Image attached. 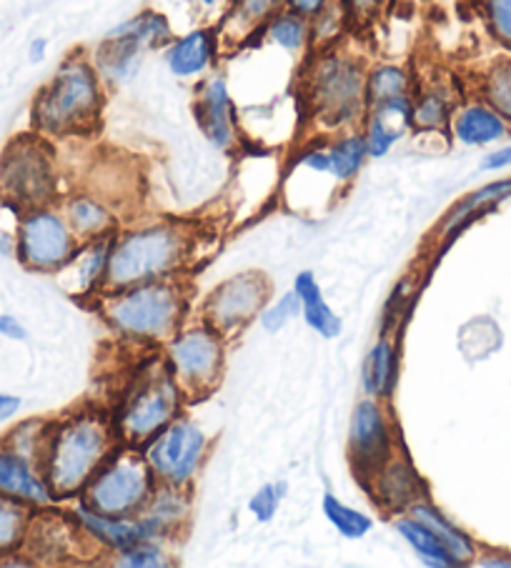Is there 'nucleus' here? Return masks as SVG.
<instances>
[{"instance_id":"f257e3e1","label":"nucleus","mask_w":511,"mask_h":568,"mask_svg":"<svg viewBox=\"0 0 511 568\" xmlns=\"http://www.w3.org/2000/svg\"><path fill=\"white\" fill-rule=\"evenodd\" d=\"M116 448L118 436L111 418L98 410H76L48 424L38 466L56 498H71L83 494Z\"/></svg>"},{"instance_id":"f03ea898","label":"nucleus","mask_w":511,"mask_h":568,"mask_svg":"<svg viewBox=\"0 0 511 568\" xmlns=\"http://www.w3.org/2000/svg\"><path fill=\"white\" fill-rule=\"evenodd\" d=\"M103 108L98 68L81 55L68 58L33 101V125L43 135L91 133Z\"/></svg>"},{"instance_id":"7ed1b4c3","label":"nucleus","mask_w":511,"mask_h":568,"mask_svg":"<svg viewBox=\"0 0 511 568\" xmlns=\"http://www.w3.org/2000/svg\"><path fill=\"white\" fill-rule=\"evenodd\" d=\"M103 316L121 338L133 344H159L181 328L186 316V291L173 278L136 283L121 291H108Z\"/></svg>"},{"instance_id":"20e7f679","label":"nucleus","mask_w":511,"mask_h":568,"mask_svg":"<svg viewBox=\"0 0 511 568\" xmlns=\"http://www.w3.org/2000/svg\"><path fill=\"white\" fill-rule=\"evenodd\" d=\"M189 253V233L176 223H151L113 236L108 258L106 291H121L136 283L173 278Z\"/></svg>"},{"instance_id":"39448f33","label":"nucleus","mask_w":511,"mask_h":568,"mask_svg":"<svg viewBox=\"0 0 511 568\" xmlns=\"http://www.w3.org/2000/svg\"><path fill=\"white\" fill-rule=\"evenodd\" d=\"M307 101L313 119L327 129H349L363 119L367 105V73L343 53H323L311 63L307 73Z\"/></svg>"},{"instance_id":"423d86ee","label":"nucleus","mask_w":511,"mask_h":568,"mask_svg":"<svg viewBox=\"0 0 511 568\" xmlns=\"http://www.w3.org/2000/svg\"><path fill=\"white\" fill-rule=\"evenodd\" d=\"M183 396V388L169 364L143 371L141 376H136L111 418L116 436L128 446H143L181 416Z\"/></svg>"},{"instance_id":"0eeeda50","label":"nucleus","mask_w":511,"mask_h":568,"mask_svg":"<svg viewBox=\"0 0 511 568\" xmlns=\"http://www.w3.org/2000/svg\"><path fill=\"white\" fill-rule=\"evenodd\" d=\"M58 195L53 149L41 135H21L0 155V199L13 211L46 209Z\"/></svg>"},{"instance_id":"6e6552de","label":"nucleus","mask_w":511,"mask_h":568,"mask_svg":"<svg viewBox=\"0 0 511 568\" xmlns=\"http://www.w3.org/2000/svg\"><path fill=\"white\" fill-rule=\"evenodd\" d=\"M156 476L141 450L133 446L113 450L83 488V504L108 516L133 518L153 496Z\"/></svg>"},{"instance_id":"1a4fd4ad","label":"nucleus","mask_w":511,"mask_h":568,"mask_svg":"<svg viewBox=\"0 0 511 568\" xmlns=\"http://www.w3.org/2000/svg\"><path fill=\"white\" fill-rule=\"evenodd\" d=\"M223 333L209 323L179 328L166 341V364L173 371L186 396H206L219 386L223 374Z\"/></svg>"},{"instance_id":"9d476101","label":"nucleus","mask_w":511,"mask_h":568,"mask_svg":"<svg viewBox=\"0 0 511 568\" xmlns=\"http://www.w3.org/2000/svg\"><path fill=\"white\" fill-rule=\"evenodd\" d=\"M141 454L149 462L156 481L186 488L201 471L206 454H209V436L196 420L179 416L146 440Z\"/></svg>"},{"instance_id":"9b49d317","label":"nucleus","mask_w":511,"mask_h":568,"mask_svg":"<svg viewBox=\"0 0 511 568\" xmlns=\"http://www.w3.org/2000/svg\"><path fill=\"white\" fill-rule=\"evenodd\" d=\"M76 251L78 239L63 213L53 211L51 205L23 213L21 223H18L16 253L28 271H63L76 256Z\"/></svg>"},{"instance_id":"f8f14e48","label":"nucleus","mask_w":511,"mask_h":568,"mask_svg":"<svg viewBox=\"0 0 511 568\" xmlns=\"http://www.w3.org/2000/svg\"><path fill=\"white\" fill-rule=\"evenodd\" d=\"M171 41V23L156 11H143L131 21L116 26L98 45L93 65L108 81H126L131 78L143 51L161 48Z\"/></svg>"},{"instance_id":"ddd939ff","label":"nucleus","mask_w":511,"mask_h":568,"mask_svg":"<svg viewBox=\"0 0 511 568\" xmlns=\"http://www.w3.org/2000/svg\"><path fill=\"white\" fill-rule=\"evenodd\" d=\"M271 283L261 271H243L219 283L203 303V318L223 336L241 331L267 308Z\"/></svg>"},{"instance_id":"4468645a","label":"nucleus","mask_w":511,"mask_h":568,"mask_svg":"<svg viewBox=\"0 0 511 568\" xmlns=\"http://www.w3.org/2000/svg\"><path fill=\"white\" fill-rule=\"evenodd\" d=\"M349 454L353 471L371 478L379 468L394 458V436L387 418V410L379 398H363L353 408L349 428Z\"/></svg>"},{"instance_id":"2eb2a0df","label":"nucleus","mask_w":511,"mask_h":568,"mask_svg":"<svg viewBox=\"0 0 511 568\" xmlns=\"http://www.w3.org/2000/svg\"><path fill=\"white\" fill-rule=\"evenodd\" d=\"M196 123L213 149L231 151L236 143V108L231 101L229 85L221 75L206 81L193 101Z\"/></svg>"},{"instance_id":"dca6fc26","label":"nucleus","mask_w":511,"mask_h":568,"mask_svg":"<svg viewBox=\"0 0 511 568\" xmlns=\"http://www.w3.org/2000/svg\"><path fill=\"white\" fill-rule=\"evenodd\" d=\"M191 516V498L183 491V486H156L149 504L136 516L141 528L143 541H161L179 536Z\"/></svg>"},{"instance_id":"f3484780","label":"nucleus","mask_w":511,"mask_h":568,"mask_svg":"<svg viewBox=\"0 0 511 568\" xmlns=\"http://www.w3.org/2000/svg\"><path fill=\"white\" fill-rule=\"evenodd\" d=\"M0 494L31 506H51L56 501L41 466L3 444H0Z\"/></svg>"},{"instance_id":"a211bd4d","label":"nucleus","mask_w":511,"mask_h":568,"mask_svg":"<svg viewBox=\"0 0 511 568\" xmlns=\"http://www.w3.org/2000/svg\"><path fill=\"white\" fill-rule=\"evenodd\" d=\"M76 524L81 526V534H86V538H91L96 546H101L103 551H123L136 541H143L141 538V528L139 521L133 518H121V516H108L96 511L83 501H78L73 506Z\"/></svg>"},{"instance_id":"6ab92c4d","label":"nucleus","mask_w":511,"mask_h":568,"mask_svg":"<svg viewBox=\"0 0 511 568\" xmlns=\"http://www.w3.org/2000/svg\"><path fill=\"white\" fill-rule=\"evenodd\" d=\"M363 121H367L363 139H367L369 159H383L411 125V95L369 108Z\"/></svg>"},{"instance_id":"aec40b11","label":"nucleus","mask_w":511,"mask_h":568,"mask_svg":"<svg viewBox=\"0 0 511 568\" xmlns=\"http://www.w3.org/2000/svg\"><path fill=\"white\" fill-rule=\"evenodd\" d=\"M373 481V496H377L379 506L383 511H409L411 506L421 501V481L414 468L409 464L391 458L383 464L377 474L371 476Z\"/></svg>"},{"instance_id":"412c9836","label":"nucleus","mask_w":511,"mask_h":568,"mask_svg":"<svg viewBox=\"0 0 511 568\" xmlns=\"http://www.w3.org/2000/svg\"><path fill=\"white\" fill-rule=\"evenodd\" d=\"M219 38L209 28H196L169 43L166 51V65L176 78H196L206 73L216 58Z\"/></svg>"},{"instance_id":"4be33fe9","label":"nucleus","mask_w":511,"mask_h":568,"mask_svg":"<svg viewBox=\"0 0 511 568\" xmlns=\"http://www.w3.org/2000/svg\"><path fill=\"white\" fill-rule=\"evenodd\" d=\"M63 215L78 241H98V239H113L116 233V215L108 209L106 201L91 193L73 195L66 201Z\"/></svg>"},{"instance_id":"5701e85b","label":"nucleus","mask_w":511,"mask_h":568,"mask_svg":"<svg viewBox=\"0 0 511 568\" xmlns=\"http://www.w3.org/2000/svg\"><path fill=\"white\" fill-rule=\"evenodd\" d=\"M293 293H297L301 301V316L311 331H317L319 336L327 341L341 336L343 323L337 316V311H333L327 298H323V291L311 271H301L299 276L293 278Z\"/></svg>"},{"instance_id":"b1692460","label":"nucleus","mask_w":511,"mask_h":568,"mask_svg":"<svg viewBox=\"0 0 511 568\" xmlns=\"http://www.w3.org/2000/svg\"><path fill=\"white\" fill-rule=\"evenodd\" d=\"M451 129L459 143L489 145L504 139L509 123L489 103H469L451 119Z\"/></svg>"},{"instance_id":"393cba45","label":"nucleus","mask_w":511,"mask_h":568,"mask_svg":"<svg viewBox=\"0 0 511 568\" xmlns=\"http://www.w3.org/2000/svg\"><path fill=\"white\" fill-rule=\"evenodd\" d=\"M78 536H81V526L76 524V518L73 524L66 521V518H33L31 528H28L26 544L33 546L36 556L48 558V561H58V558L73 554Z\"/></svg>"},{"instance_id":"a878e982","label":"nucleus","mask_w":511,"mask_h":568,"mask_svg":"<svg viewBox=\"0 0 511 568\" xmlns=\"http://www.w3.org/2000/svg\"><path fill=\"white\" fill-rule=\"evenodd\" d=\"M394 528L399 536L411 546V551L419 556L421 564H427L431 568H454L461 566L459 558L449 551L447 544L441 538L427 528L421 521H417L414 516L407 514L394 521Z\"/></svg>"},{"instance_id":"bb28decb","label":"nucleus","mask_w":511,"mask_h":568,"mask_svg":"<svg viewBox=\"0 0 511 568\" xmlns=\"http://www.w3.org/2000/svg\"><path fill=\"white\" fill-rule=\"evenodd\" d=\"M397 381V351L389 338H379L369 348L361 368V386L371 398H389Z\"/></svg>"},{"instance_id":"cd10ccee","label":"nucleus","mask_w":511,"mask_h":568,"mask_svg":"<svg viewBox=\"0 0 511 568\" xmlns=\"http://www.w3.org/2000/svg\"><path fill=\"white\" fill-rule=\"evenodd\" d=\"M111 243L113 239H98V241H88L83 248L78 246L76 256L71 258V263H68V266L76 268V293L93 296V293H98L106 286Z\"/></svg>"},{"instance_id":"c85d7f7f","label":"nucleus","mask_w":511,"mask_h":568,"mask_svg":"<svg viewBox=\"0 0 511 568\" xmlns=\"http://www.w3.org/2000/svg\"><path fill=\"white\" fill-rule=\"evenodd\" d=\"M409 514L414 516L417 521L424 524L427 528H431V531H434L441 538V541L447 544L449 551L459 558L461 566L474 561V556H477L474 541H471V538L464 531H461V528L454 521H449V518L441 514L439 508H434L427 501H417L414 506L409 508Z\"/></svg>"},{"instance_id":"c756f323","label":"nucleus","mask_w":511,"mask_h":568,"mask_svg":"<svg viewBox=\"0 0 511 568\" xmlns=\"http://www.w3.org/2000/svg\"><path fill=\"white\" fill-rule=\"evenodd\" d=\"M329 173L339 183H349L359 175L369 159L367 139L363 133H347L329 145Z\"/></svg>"},{"instance_id":"7c9ffc66","label":"nucleus","mask_w":511,"mask_h":568,"mask_svg":"<svg viewBox=\"0 0 511 568\" xmlns=\"http://www.w3.org/2000/svg\"><path fill=\"white\" fill-rule=\"evenodd\" d=\"M31 521V504L0 494V556H11L26 544Z\"/></svg>"},{"instance_id":"2f4dec72","label":"nucleus","mask_w":511,"mask_h":568,"mask_svg":"<svg viewBox=\"0 0 511 568\" xmlns=\"http://www.w3.org/2000/svg\"><path fill=\"white\" fill-rule=\"evenodd\" d=\"M451 98L441 88H431L411 98V125L419 131H441L451 123Z\"/></svg>"},{"instance_id":"473e14b6","label":"nucleus","mask_w":511,"mask_h":568,"mask_svg":"<svg viewBox=\"0 0 511 568\" xmlns=\"http://www.w3.org/2000/svg\"><path fill=\"white\" fill-rule=\"evenodd\" d=\"M411 91L409 73L399 65H377L367 73V105H381L397 98H404Z\"/></svg>"},{"instance_id":"72a5a7b5","label":"nucleus","mask_w":511,"mask_h":568,"mask_svg":"<svg viewBox=\"0 0 511 568\" xmlns=\"http://www.w3.org/2000/svg\"><path fill=\"white\" fill-rule=\"evenodd\" d=\"M263 33H267L271 43H277L279 48H283V51H289V53L303 51L307 43L311 41V36H313L311 33V21L287 11V8L271 18L267 28H263Z\"/></svg>"},{"instance_id":"f704fd0d","label":"nucleus","mask_w":511,"mask_h":568,"mask_svg":"<svg viewBox=\"0 0 511 568\" xmlns=\"http://www.w3.org/2000/svg\"><path fill=\"white\" fill-rule=\"evenodd\" d=\"M321 511H323V516H327V521L337 528V534L349 538V541H359V538L367 536L373 528L371 516L359 511V508H351L343 501H339L333 494L323 496Z\"/></svg>"},{"instance_id":"c9c22d12","label":"nucleus","mask_w":511,"mask_h":568,"mask_svg":"<svg viewBox=\"0 0 511 568\" xmlns=\"http://www.w3.org/2000/svg\"><path fill=\"white\" fill-rule=\"evenodd\" d=\"M509 195H511V179L494 181V183L484 185V189L469 193L467 199L461 201L459 205H454V211L449 213L444 231H454L457 225H461L467 219H471V215H477L479 211L489 209V205H494V203H499V201L509 199Z\"/></svg>"},{"instance_id":"e433bc0d","label":"nucleus","mask_w":511,"mask_h":568,"mask_svg":"<svg viewBox=\"0 0 511 568\" xmlns=\"http://www.w3.org/2000/svg\"><path fill=\"white\" fill-rule=\"evenodd\" d=\"M287 8V0H236L229 23L239 28V33L249 36L267 28L273 16Z\"/></svg>"},{"instance_id":"4c0bfd02","label":"nucleus","mask_w":511,"mask_h":568,"mask_svg":"<svg viewBox=\"0 0 511 568\" xmlns=\"http://www.w3.org/2000/svg\"><path fill=\"white\" fill-rule=\"evenodd\" d=\"M111 556L113 566L126 568H163L173 564L161 541H136L123 548V551H116Z\"/></svg>"},{"instance_id":"58836bf2","label":"nucleus","mask_w":511,"mask_h":568,"mask_svg":"<svg viewBox=\"0 0 511 568\" xmlns=\"http://www.w3.org/2000/svg\"><path fill=\"white\" fill-rule=\"evenodd\" d=\"M484 98L501 119L511 123V61H501L487 73Z\"/></svg>"},{"instance_id":"ea45409f","label":"nucleus","mask_w":511,"mask_h":568,"mask_svg":"<svg viewBox=\"0 0 511 568\" xmlns=\"http://www.w3.org/2000/svg\"><path fill=\"white\" fill-rule=\"evenodd\" d=\"M46 430H48V424H43V420H26V424L11 430V436H8V440H3V446L18 450V454L38 464L43 440H46Z\"/></svg>"},{"instance_id":"a19ab883","label":"nucleus","mask_w":511,"mask_h":568,"mask_svg":"<svg viewBox=\"0 0 511 568\" xmlns=\"http://www.w3.org/2000/svg\"><path fill=\"white\" fill-rule=\"evenodd\" d=\"M299 313H301V301L297 293L289 291V293H283L279 301H273L271 306L263 308L259 321L269 333H277L281 328H287L289 323L299 316Z\"/></svg>"},{"instance_id":"79ce46f5","label":"nucleus","mask_w":511,"mask_h":568,"mask_svg":"<svg viewBox=\"0 0 511 568\" xmlns=\"http://www.w3.org/2000/svg\"><path fill=\"white\" fill-rule=\"evenodd\" d=\"M287 488H289L287 481L267 484V486H261L259 491H255L249 498V511H251V516L255 518V521L269 524L271 518L277 516V511L281 508L283 496H287Z\"/></svg>"},{"instance_id":"37998d69","label":"nucleus","mask_w":511,"mask_h":568,"mask_svg":"<svg viewBox=\"0 0 511 568\" xmlns=\"http://www.w3.org/2000/svg\"><path fill=\"white\" fill-rule=\"evenodd\" d=\"M484 11L491 33L511 48V0H484Z\"/></svg>"},{"instance_id":"c03bdc74","label":"nucleus","mask_w":511,"mask_h":568,"mask_svg":"<svg viewBox=\"0 0 511 568\" xmlns=\"http://www.w3.org/2000/svg\"><path fill=\"white\" fill-rule=\"evenodd\" d=\"M387 0H341L347 21H371Z\"/></svg>"},{"instance_id":"a18cd8bd","label":"nucleus","mask_w":511,"mask_h":568,"mask_svg":"<svg viewBox=\"0 0 511 568\" xmlns=\"http://www.w3.org/2000/svg\"><path fill=\"white\" fill-rule=\"evenodd\" d=\"M331 3L333 0H287V11L307 18V21H313V18H319Z\"/></svg>"},{"instance_id":"49530a36","label":"nucleus","mask_w":511,"mask_h":568,"mask_svg":"<svg viewBox=\"0 0 511 568\" xmlns=\"http://www.w3.org/2000/svg\"><path fill=\"white\" fill-rule=\"evenodd\" d=\"M299 165H307L309 171L329 173V151L327 149H311L299 155Z\"/></svg>"},{"instance_id":"de8ad7c7","label":"nucleus","mask_w":511,"mask_h":568,"mask_svg":"<svg viewBox=\"0 0 511 568\" xmlns=\"http://www.w3.org/2000/svg\"><path fill=\"white\" fill-rule=\"evenodd\" d=\"M0 336L11 338V341H26L28 331L23 328V323L16 316H8V313H0Z\"/></svg>"},{"instance_id":"09e8293b","label":"nucleus","mask_w":511,"mask_h":568,"mask_svg":"<svg viewBox=\"0 0 511 568\" xmlns=\"http://www.w3.org/2000/svg\"><path fill=\"white\" fill-rule=\"evenodd\" d=\"M507 165H511V145L489 153L487 159L481 161V171H501V169H507Z\"/></svg>"},{"instance_id":"8fccbe9b","label":"nucleus","mask_w":511,"mask_h":568,"mask_svg":"<svg viewBox=\"0 0 511 568\" xmlns=\"http://www.w3.org/2000/svg\"><path fill=\"white\" fill-rule=\"evenodd\" d=\"M23 400L18 396H11V394H0V420H8L13 418L18 410H21Z\"/></svg>"},{"instance_id":"3c124183","label":"nucleus","mask_w":511,"mask_h":568,"mask_svg":"<svg viewBox=\"0 0 511 568\" xmlns=\"http://www.w3.org/2000/svg\"><path fill=\"white\" fill-rule=\"evenodd\" d=\"M46 51H48V43L43 41V38H36V41L31 43V51H28V55H31V63H41L46 58Z\"/></svg>"},{"instance_id":"603ef678","label":"nucleus","mask_w":511,"mask_h":568,"mask_svg":"<svg viewBox=\"0 0 511 568\" xmlns=\"http://www.w3.org/2000/svg\"><path fill=\"white\" fill-rule=\"evenodd\" d=\"M479 566H511V558H494V556H487V558H479L477 561Z\"/></svg>"},{"instance_id":"864d4df0","label":"nucleus","mask_w":511,"mask_h":568,"mask_svg":"<svg viewBox=\"0 0 511 568\" xmlns=\"http://www.w3.org/2000/svg\"><path fill=\"white\" fill-rule=\"evenodd\" d=\"M199 3H201V6H209V8H211V6L219 3V0H199Z\"/></svg>"},{"instance_id":"5fc2aeb1","label":"nucleus","mask_w":511,"mask_h":568,"mask_svg":"<svg viewBox=\"0 0 511 568\" xmlns=\"http://www.w3.org/2000/svg\"><path fill=\"white\" fill-rule=\"evenodd\" d=\"M0 248H3V246H0Z\"/></svg>"}]
</instances>
